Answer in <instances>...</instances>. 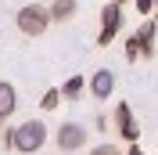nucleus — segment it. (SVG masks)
<instances>
[{"mask_svg": "<svg viewBox=\"0 0 158 155\" xmlns=\"http://www.w3.org/2000/svg\"><path fill=\"white\" fill-rule=\"evenodd\" d=\"M47 130L50 126L43 119H25V123H18L11 130V148L18 155H36L40 148L47 144Z\"/></svg>", "mask_w": 158, "mask_h": 155, "instance_id": "nucleus-1", "label": "nucleus"}, {"mask_svg": "<svg viewBox=\"0 0 158 155\" xmlns=\"http://www.w3.org/2000/svg\"><path fill=\"white\" fill-rule=\"evenodd\" d=\"M15 22H18V33L22 36H43L47 33V25H50V15H47V7L43 4H25V7L15 15Z\"/></svg>", "mask_w": 158, "mask_h": 155, "instance_id": "nucleus-2", "label": "nucleus"}, {"mask_svg": "<svg viewBox=\"0 0 158 155\" xmlns=\"http://www.w3.org/2000/svg\"><path fill=\"white\" fill-rule=\"evenodd\" d=\"M86 137H90V130L83 123H61L58 130H54V144H58V152H83L86 148Z\"/></svg>", "mask_w": 158, "mask_h": 155, "instance_id": "nucleus-3", "label": "nucleus"}, {"mask_svg": "<svg viewBox=\"0 0 158 155\" xmlns=\"http://www.w3.org/2000/svg\"><path fill=\"white\" fill-rule=\"evenodd\" d=\"M122 4L118 0H111L108 7L101 11V36H97V47H108V43H115V36H118V29H122Z\"/></svg>", "mask_w": 158, "mask_h": 155, "instance_id": "nucleus-4", "label": "nucleus"}, {"mask_svg": "<svg viewBox=\"0 0 158 155\" xmlns=\"http://www.w3.org/2000/svg\"><path fill=\"white\" fill-rule=\"evenodd\" d=\"M111 123H115L118 137H122V141H129V144L140 137V126H137V119H133V108H129L126 101H118V108L111 112Z\"/></svg>", "mask_w": 158, "mask_h": 155, "instance_id": "nucleus-5", "label": "nucleus"}, {"mask_svg": "<svg viewBox=\"0 0 158 155\" xmlns=\"http://www.w3.org/2000/svg\"><path fill=\"white\" fill-rule=\"evenodd\" d=\"M90 94L97 97V101H108V97L115 94V72H111V69L90 72Z\"/></svg>", "mask_w": 158, "mask_h": 155, "instance_id": "nucleus-6", "label": "nucleus"}, {"mask_svg": "<svg viewBox=\"0 0 158 155\" xmlns=\"http://www.w3.org/2000/svg\"><path fill=\"white\" fill-rule=\"evenodd\" d=\"M133 40H137V51H140L148 61L155 58V18H151V15H148V22L140 25V33H137Z\"/></svg>", "mask_w": 158, "mask_h": 155, "instance_id": "nucleus-7", "label": "nucleus"}, {"mask_svg": "<svg viewBox=\"0 0 158 155\" xmlns=\"http://www.w3.org/2000/svg\"><path fill=\"white\" fill-rule=\"evenodd\" d=\"M15 108H18V90L11 87L7 79H0V123H7L15 116Z\"/></svg>", "mask_w": 158, "mask_h": 155, "instance_id": "nucleus-8", "label": "nucleus"}, {"mask_svg": "<svg viewBox=\"0 0 158 155\" xmlns=\"http://www.w3.org/2000/svg\"><path fill=\"white\" fill-rule=\"evenodd\" d=\"M76 11H79V0H54L47 7V15H50V22H72Z\"/></svg>", "mask_w": 158, "mask_h": 155, "instance_id": "nucleus-9", "label": "nucleus"}, {"mask_svg": "<svg viewBox=\"0 0 158 155\" xmlns=\"http://www.w3.org/2000/svg\"><path fill=\"white\" fill-rule=\"evenodd\" d=\"M83 90H86V79H83V76H69L65 87H61V97H65V101H76Z\"/></svg>", "mask_w": 158, "mask_h": 155, "instance_id": "nucleus-10", "label": "nucleus"}, {"mask_svg": "<svg viewBox=\"0 0 158 155\" xmlns=\"http://www.w3.org/2000/svg\"><path fill=\"white\" fill-rule=\"evenodd\" d=\"M58 105H61V90H58V87H50L47 94H43V101H40V108H43V112H54Z\"/></svg>", "mask_w": 158, "mask_h": 155, "instance_id": "nucleus-11", "label": "nucleus"}, {"mask_svg": "<svg viewBox=\"0 0 158 155\" xmlns=\"http://www.w3.org/2000/svg\"><path fill=\"white\" fill-rule=\"evenodd\" d=\"M90 155H122V152H118V144H97L90 148Z\"/></svg>", "mask_w": 158, "mask_h": 155, "instance_id": "nucleus-12", "label": "nucleus"}, {"mask_svg": "<svg viewBox=\"0 0 158 155\" xmlns=\"http://www.w3.org/2000/svg\"><path fill=\"white\" fill-rule=\"evenodd\" d=\"M126 58H129V61H137V58H140V51H137V40H133V36L126 40Z\"/></svg>", "mask_w": 158, "mask_h": 155, "instance_id": "nucleus-13", "label": "nucleus"}, {"mask_svg": "<svg viewBox=\"0 0 158 155\" xmlns=\"http://www.w3.org/2000/svg\"><path fill=\"white\" fill-rule=\"evenodd\" d=\"M137 11L140 15H151V11H155V0H137Z\"/></svg>", "mask_w": 158, "mask_h": 155, "instance_id": "nucleus-14", "label": "nucleus"}, {"mask_svg": "<svg viewBox=\"0 0 158 155\" xmlns=\"http://www.w3.org/2000/svg\"><path fill=\"white\" fill-rule=\"evenodd\" d=\"M126 155H148V152H144V148H137V141H133V148H129Z\"/></svg>", "mask_w": 158, "mask_h": 155, "instance_id": "nucleus-15", "label": "nucleus"}, {"mask_svg": "<svg viewBox=\"0 0 158 155\" xmlns=\"http://www.w3.org/2000/svg\"><path fill=\"white\" fill-rule=\"evenodd\" d=\"M118 4H122V0H118Z\"/></svg>", "mask_w": 158, "mask_h": 155, "instance_id": "nucleus-16", "label": "nucleus"}, {"mask_svg": "<svg viewBox=\"0 0 158 155\" xmlns=\"http://www.w3.org/2000/svg\"><path fill=\"white\" fill-rule=\"evenodd\" d=\"M0 126H4V123H0Z\"/></svg>", "mask_w": 158, "mask_h": 155, "instance_id": "nucleus-17", "label": "nucleus"}]
</instances>
